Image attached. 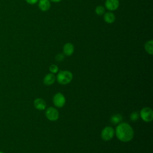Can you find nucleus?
Returning <instances> with one entry per match:
<instances>
[{
  "label": "nucleus",
  "mask_w": 153,
  "mask_h": 153,
  "mask_svg": "<svg viewBox=\"0 0 153 153\" xmlns=\"http://www.w3.org/2000/svg\"><path fill=\"white\" fill-rule=\"evenodd\" d=\"M117 137L121 142L130 141L134 136V131L131 126L127 123H120L117 126L115 131Z\"/></svg>",
  "instance_id": "f257e3e1"
},
{
  "label": "nucleus",
  "mask_w": 153,
  "mask_h": 153,
  "mask_svg": "<svg viewBox=\"0 0 153 153\" xmlns=\"http://www.w3.org/2000/svg\"><path fill=\"white\" fill-rule=\"evenodd\" d=\"M73 78V75L72 72L69 71H60L56 76L57 82L60 84L66 85L69 84Z\"/></svg>",
  "instance_id": "f03ea898"
},
{
  "label": "nucleus",
  "mask_w": 153,
  "mask_h": 153,
  "mask_svg": "<svg viewBox=\"0 0 153 153\" xmlns=\"http://www.w3.org/2000/svg\"><path fill=\"white\" fill-rule=\"evenodd\" d=\"M140 117L145 122H151L153 119V111L152 109L149 107L143 108L140 111Z\"/></svg>",
  "instance_id": "7ed1b4c3"
},
{
  "label": "nucleus",
  "mask_w": 153,
  "mask_h": 153,
  "mask_svg": "<svg viewBox=\"0 0 153 153\" xmlns=\"http://www.w3.org/2000/svg\"><path fill=\"white\" fill-rule=\"evenodd\" d=\"M115 134L114 129L110 126L105 127L101 131V137L105 141L110 140Z\"/></svg>",
  "instance_id": "20e7f679"
},
{
  "label": "nucleus",
  "mask_w": 153,
  "mask_h": 153,
  "mask_svg": "<svg viewBox=\"0 0 153 153\" xmlns=\"http://www.w3.org/2000/svg\"><path fill=\"white\" fill-rule=\"evenodd\" d=\"M53 101L55 106L57 108H62L66 103V99L62 93L58 92L54 94L53 98Z\"/></svg>",
  "instance_id": "39448f33"
},
{
  "label": "nucleus",
  "mask_w": 153,
  "mask_h": 153,
  "mask_svg": "<svg viewBox=\"0 0 153 153\" xmlns=\"http://www.w3.org/2000/svg\"><path fill=\"white\" fill-rule=\"evenodd\" d=\"M45 116L50 121H56L59 117V114L57 109L53 107H49L45 111Z\"/></svg>",
  "instance_id": "423d86ee"
},
{
  "label": "nucleus",
  "mask_w": 153,
  "mask_h": 153,
  "mask_svg": "<svg viewBox=\"0 0 153 153\" xmlns=\"http://www.w3.org/2000/svg\"><path fill=\"white\" fill-rule=\"evenodd\" d=\"M105 7L110 11L116 10L120 5L119 0H106L105 2Z\"/></svg>",
  "instance_id": "0eeeda50"
},
{
  "label": "nucleus",
  "mask_w": 153,
  "mask_h": 153,
  "mask_svg": "<svg viewBox=\"0 0 153 153\" xmlns=\"http://www.w3.org/2000/svg\"><path fill=\"white\" fill-rule=\"evenodd\" d=\"M74 51V46L71 42L66 43L63 47V54L67 56H71Z\"/></svg>",
  "instance_id": "6e6552de"
},
{
  "label": "nucleus",
  "mask_w": 153,
  "mask_h": 153,
  "mask_svg": "<svg viewBox=\"0 0 153 153\" xmlns=\"http://www.w3.org/2000/svg\"><path fill=\"white\" fill-rule=\"evenodd\" d=\"M33 105L36 109L42 111L45 109L47 104L45 101L41 98H36L33 101Z\"/></svg>",
  "instance_id": "1a4fd4ad"
},
{
  "label": "nucleus",
  "mask_w": 153,
  "mask_h": 153,
  "mask_svg": "<svg viewBox=\"0 0 153 153\" xmlns=\"http://www.w3.org/2000/svg\"><path fill=\"white\" fill-rule=\"evenodd\" d=\"M38 7L42 11H47L49 10L51 7L50 0H39Z\"/></svg>",
  "instance_id": "9d476101"
},
{
  "label": "nucleus",
  "mask_w": 153,
  "mask_h": 153,
  "mask_svg": "<svg viewBox=\"0 0 153 153\" xmlns=\"http://www.w3.org/2000/svg\"><path fill=\"white\" fill-rule=\"evenodd\" d=\"M56 80V77L53 74H47L43 79L44 84L46 85H51L54 84Z\"/></svg>",
  "instance_id": "9b49d317"
},
{
  "label": "nucleus",
  "mask_w": 153,
  "mask_h": 153,
  "mask_svg": "<svg viewBox=\"0 0 153 153\" xmlns=\"http://www.w3.org/2000/svg\"><path fill=\"white\" fill-rule=\"evenodd\" d=\"M103 19H104V21L105 22H106L107 23L111 24V23H112L115 22V16L114 15V14L112 12L109 11V12L104 13Z\"/></svg>",
  "instance_id": "f8f14e48"
},
{
  "label": "nucleus",
  "mask_w": 153,
  "mask_h": 153,
  "mask_svg": "<svg viewBox=\"0 0 153 153\" xmlns=\"http://www.w3.org/2000/svg\"><path fill=\"white\" fill-rule=\"evenodd\" d=\"M111 122L113 124H117L122 122L123 121V117L121 114H114L110 118Z\"/></svg>",
  "instance_id": "ddd939ff"
},
{
  "label": "nucleus",
  "mask_w": 153,
  "mask_h": 153,
  "mask_svg": "<svg viewBox=\"0 0 153 153\" xmlns=\"http://www.w3.org/2000/svg\"><path fill=\"white\" fill-rule=\"evenodd\" d=\"M145 51L149 54L152 55L153 54V41L149 40L146 41L144 45Z\"/></svg>",
  "instance_id": "4468645a"
},
{
  "label": "nucleus",
  "mask_w": 153,
  "mask_h": 153,
  "mask_svg": "<svg viewBox=\"0 0 153 153\" xmlns=\"http://www.w3.org/2000/svg\"><path fill=\"white\" fill-rule=\"evenodd\" d=\"M105 11V8L102 5H98L96 7L95 9V12L97 15L98 16H102L104 14Z\"/></svg>",
  "instance_id": "2eb2a0df"
},
{
  "label": "nucleus",
  "mask_w": 153,
  "mask_h": 153,
  "mask_svg": "<svg viewBox=\"0 0 153 153\" xmlns=\"http://www.w3.org/2000/svg\"><path fill=\"white\" fill-rule=\"evenodd\" d=\"M139 117V113H138L137 111H134V112H133L130 114V120H131L132 121H137V120H138Z\"/></svg>",
  "instance_id": "dca6fc26"
},
{
  "label": "nucleus",
  "mask_w": 153,
  "mask_h": 153,
  "mask_svg": "<svg viewBox=\"0 0 153 153\" xmlns=\"http://www.w3.org/2000/svg\"><path fill=\"white\" fill-rule=\"evenodd\" d=\"M49 70L51 72V74H56L59 71V68L57 65H54V64H52L49 67Z\"/></svg>",
  "instance_id": "f3484780"
},
{
  "label": "nucleus",
  "mask_w": 153,
  "mask_h": 153,
  "mask_svg": "<svg viewBox=\"0 0 153 153\" xmlns=\"http://www.w3.org/2000/svg\"><path fill=\"white\" fill-rule=\"evenodd\" d=\"M56 60L57 62H62L65 59V55L62 53L57 54L55 57Z\"/></svg>",
  "instance_id": "a211bd4d"
},
{
  "label": "nucleus",
  "mask_w": 153,
  "mask_h": 153,
  "mask_svg": "<svg viewBox=\"0 0 153 153\" xmlns=\"http://www.w3.org/2000/svg\"><path fill=\"white\" fill-rule=\"evenodd\" d=\"M26 2L30 4V5H33V4H36L39 0H25Z\"/></svg>",
  "instance_id": "6ab92c4d"
},
{
  "label": "nucleus",
  "mask_w": 153,
  "mask_h": 153,
  "mask_svg": "<svg viewBox=\"0 0 153 153\" xmlns=\"http://www.w3.org/2000/svg\"><path fill=\"white\" fill-rule=\"evenodd\" d=\"M62 0H50V1L53 2H60Z\"/></svg>",
  "instance_id": "aec40b11"
},
{
  "label": "nucleus",
  "mask_w": 153,
  "mask_h": 153,
  "mask_svg": "<svg viewBox=\"0 0 153 153\" xmlns=\"http://www.w3.org/2000/svg\"><path fill=\"white\" fill-rule=\"evenodd\" d=\"M0 153H4V152H2V151H0Z\"/></svg>",
  "instance_id": "412c9836"
}]
</instances>
